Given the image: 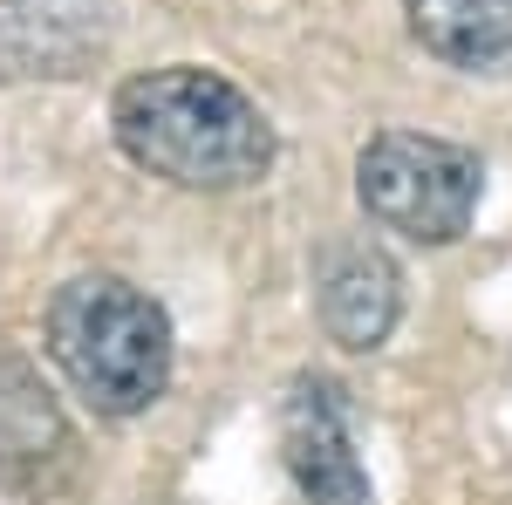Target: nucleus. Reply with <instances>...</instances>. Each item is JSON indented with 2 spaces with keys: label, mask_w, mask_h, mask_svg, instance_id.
I'll return each mask as SVG.
<instances>
[{
  "label": "nucleus",
  "mask_w": 512,
  "mask_h": 505,
  "mask_svg": "<svg viewBox=\"0 0 512 505\" xmlns=\"http://www.w3.org/2000/svg\"><path fill=\"white\" fill-rule=\"evenodd\" d=\"M110 123L130 164L185 192H239L274 164V123L260 117V103L192 62L130 76L110 103Z\"/></svg>",
  "instance_id": "1"
},
{
  "label": "nucleus",
  "mask_w": 512,
  "mask_h": 505,
  "mask_svg": "<svg viewBox=\"0 0 512 505\" xmlns=\"http://www.w3.org/2000/svg\"><path fill=\"white\" fill-rule=\"evenodd\" d=\"M355 192H362V212L376 226L417 239V246H451L478 212L485 164H478V151L451 144V137L383 130L355 157Z\"/></svg>",
  "instance_id": "3"
},
{
  "label": "nucleus",
  "mask_w": 512,
  "mask_h": 505,
  "mask_svg": "<svg viewBox=\"0 0 512 505\" xmlns=\"http://www.w3.org/2000/svg\"><path fill=\"white\" fill-rule=\"evenodd\" d=\"M48 355L89 410L137 417L171 383V321L117 273H76L48 301Z\"/></svg>",
  "instance_id": "2"
},
{
  "label": "nucleus",
  "mask_w": 512,
  "mask_h": 505,
  "mask_svg": "<svg viewBox=\"0 0 512 505\" xmlns=\"http://www.w3.org/2000/svg\"><path fill=\"white\" fill-rule=\"evenodd\" d=\"M321 328H328V342H342V349H383L396 328V308H403V273L390 267V253L383 246H369V239H335L328 253H321Z\"/></svg>",
  "instance_id": "7"
},
{
  "label": "nucleus",
  "mask_w": 512,
  "mask_h": 505,
  "mask_svg": "<svg viewBox=\"0 0 512 505\" xmlns=\"http://www.w3.org/2000/svg\"><path fill=\"white\" fill-rule=\"evenodd\" d=\"M76 465L82 444L62 417V403L21 355H0V492L55 499L76 485Z\"/></svg>",
  "instance_id": "4"
},
{
  "label": "nucleus",
  "mask_w": 512,
  "mask_h": 505,
  "mask_svg": "<svg viewBox=\"0 0 512 505\" xmlns=\"http://www.w3.org/2000/svg\"><path fill=\"white\" fill-rule=\"evenodd\" d=\"M280 458H287L308 505H376L369 471L355 458L342 389L321 383V376H301L287 389V403H280Z\"/></svg>",
  "instance_id": "5"
},
{
  "label": "nucleus",
  "mask_w": 512,
  "mask_h": 505,
  "mask_svg": "<svg viewBox=\"0 0 512 505\" xmlns=\"http://www.w3.org/2000/svg\"><path fill=\"white\" fill-rule=\"evenodd\" d=\"M410 35L451 69H506L512 0H410Z\"/></svg>",
  "instance_id": "8"
},
{
  "label": "nucleus",
  "mask_w": 512,
  "mask_h": 505,
  "mask_svg": "<svg viewBox=\"0 0 512 505\" xmlns=\"http://www.w3.org/2000/svg\"><path fill=\"white\" fill-rule=\"evenodd\" d=\"M117 35V0H0V76H82Z\"/></svg>",
  "instance_id": "6"
}]
</instances>
